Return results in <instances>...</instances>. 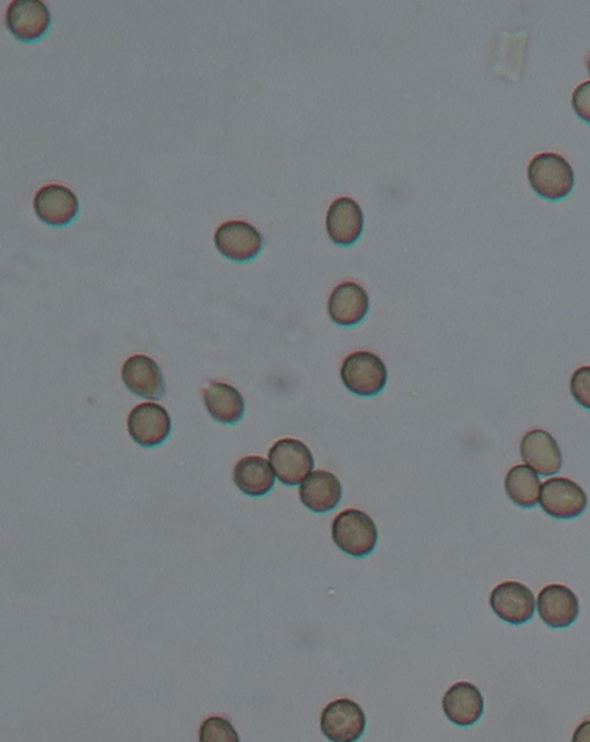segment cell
Returning a JSON list of instances; mask_svg holds the SVG:
<instances>
[{"instance_id":"1","label":"cell","mask_w":590,"mask_h":742,"mask_svg":"<svg viewBox=\"0 0 590 742\" xmlns=\"http://www.w3.org/2000/svg\"><path fill=\"white\" fill-rule=\"evenodd\" d=\"M529 180L534 192L550 201L565 199L575 188V172L570 163L555 153H543L531 160Z\"/></svg>"},{"instance_id":"2","label":"cell","mask_w":590,"mask_h":742,"mask_svg":"<svg viewBox=\"0 0 590 742\" xmlns=\"http://www.w3.org/2000/svg\"><path fill=\"white\" fill-rule=\"evenodd\" d=\"M331 531L335 546L357 559L370 554L378 540L374 520L367 513L356 508H349L337 515Z\"/></svg>"},{"instance_id":"3","label":"cell","mask_w":590,"mask_h":742,"mask_svg":"<svg viewBox=\"0 0 590 742\" xmlns=\"http://www.w3.org/2000/svg\"><path fill=\"white\" fill-rule=\"evenodd\" d=\"M341 376L352 394L373 397L382 393L386 387L388 369L381 358L366 350H359L344 360Z\"/></svg>"},{"instance_id":"4","label":"cell","mask_w":590,"mask_h":742,"mask_svg":"<svg viewBox=\"0 0 590 742\" xmlns=\"http://www.w3.org/2000/svg\"><path fill=\"white\" fill-rule=\"evenodd\" d=\"M269 460L279 480L285 486H298L310 476L314 457L309 447L298 440L284 439L269 451Z\"/></svg>"},{"instance_id":"5","label":"cell","mask_w":590,"mask_h":742,"mask_svg":"<svg viewBox=\"0 0 590 742\" xmlns=\"http://www.w3.org/2000/svg\"><path fill=\"white\" fill-rule=\"evenodd\" d=\"M364 709L350 698L332 701L321 716V730L330 741L354 742L359 740L366 730Z\"/></svg>"},{"instance_id":"6","label":"cell","mask_w":590,"mask_h":742,"mask_svg":"<svg viewBox=\"0 0 590 742\" xmlns=\"http://www.w3.org/2000/svg\"><path fill=\"white\" fill-rule=\"evenodd\" d=\"M540 503L542 510L551 517L570 520L580 517L586 511L588 499L585 490L575 481L554 478L543 483Z\"/></svg>"},{"instance_id":"7","label":"cell","mask_w":590,"mask_h":742,"mask_svg":"<svg viewBox=\"0 0 590 742\" xmlns=\"http://www.w3.org/2000/svg\"><path fill=\"white\" fill-rule=\"evenodd\" d=\"M219 252L235 262L256 259L262 251L263 239L255 226L243 220H229L220 226L215 234Z\"/></svg>"},{"instance_id":"8","label":"cell","mask_w":590,"mask_h":742,"mask_svg":"<svg viewBox=\"0 0 590 742\" xmlns=\"http://www.w3.org/2000/svg\"><path fill=\"white\" fill-rule=\"evenodd\" d=\"M491 607L503 622L522 625L534 617L535 596L529 587L520 583L507 582L492 591Z\"/></svg>"},{"instance_id":"9","label":"cell","mask_w":590,"mask_h":742,"mask_svg":"<svg viewBox=\"0 0 590 742\" xmlns=\"http://www.w3.org/2000/svg\"><path fill=\"white\" fill-rule=\"evenodd\" d=\"M128 427L134 442L144 447H154L170 436L173 421L161 405L144 403L133 408Z\"/></svg>"},{"instance_id":"10","label":"cell","mask_w":590,"mask_h":742,"mask_svg":"<svg viewBox=\"0 0 590 742\" xmlns=\"http://www.w3.org/2000/svg\"><path fill=\"white\" fill-rule=\"evenodd\" d=\"M522 460L540 476L552 477L563 466L559 444L551 434L542 429H535L523 436L520 443Z\"/></svg>"},{"instance_id":"11","label":"cell","mask_w":590,"mask_h":742,"mask_svg":"<svg viewBox=\"0 0 590 742\" xmlns=\"http://www.w3.org/2000/svg\"><path fill=\"white\" fill-rule=\"evenodd\" d=\"M7 24L16 38L32 43L48 32L51 14L39 0H15L8 10Z\"/></svg>"},{"instance_id":"12","label":"cell","mask_w":590,"mask_h":742,"mask_svg":"<svg viewBox=\"0 0 590 742\" xmlns=\"http://www.w3.org/2000/svg\"><path fill=\"white\" fill-rule=\"evenodd\" d=\"M34 210L37 217L51 226H66L79 213V200L66 185L48 184L35 195Z\"/></svg>"},{"instance_id":"13","label":"cell","mask_w":590,"mask_h":742,"mask_svg":"<svg viewBox=\"0 0 590 742\" xmlns=\"http://www.w3.org/2000/svg\"><path fill=\"white\" fill-rule=\"evenodd\" d=\"M541 620L553 629L571 626L579 615L578 596L562 585L546 586L538 597Z\"/></svg>"},{"instance_id":"14","label":"cell","mask_w":590,"mask_h":742,"mask_svg":"<svg viewBox=\"0 0 590 742\" xmlns=\"http://www.w3.org/2000/svg\"><path fill=\"white\" fill-rule=\"evenodd\" d=\"M121 378L131 393L142 398L156 400L165 393L162 370L150 357H131L122 366Z\"/></svg>"},{"instance_id":"15","label":"cell","mask_w":590,"mask_h":742,"mask_svg":"<svg viewBox=\"0 0 590 742\" xmlns=\"http://www.w3.org/2000/svg\"><path fill=\"white\" fill-rule=\"evenodd\" d=\"M445 711L451 723L461 727H472L483 715L484 699L480 690L468 682L452 685L441 701Z\"/></svg>"},{"instance_id":"16","label":"cell","mask_w":590,"mask_h":742,"mask_svg":"<svg viewBox=\"0 0 590 742\" xmlns=\"http://www.w3.org/2000/svg\"><path fill=\"white\" fill-rule=\"evenodd\" d=\"M328 309L329 315L335 324L354 326L367 316L369 297L359 284L343 283L332 291Z\"/></svg>"},{"instance_id":"17","label":"cell","mask_w":590,"mask_h":742,"mask_svg":"<svg viewBox=\"0 0 590 742\" xmlns=\"http://www.w3.org/2000/svg\"><path fill=\"white\" fill-rule=\"evenodd\" d=\"M330 239L341 246L355 243L364 231V214L361 205L349 198L337 199L327 215Z\"/></svg>"},{"instance_id":"18","label":"cell","mask_w":590,"mask_h":742,"mask_svg":"<svg viewBox=\"0 0 590 742\" xmlns=\"http://www.w3.org/2000/svg\"><path fill=\"white\" fill-rule=\"evenodd\" d=\"M303 504L315 513H327L340 505L343 498V487L334 474L327 470H316L310 474L300 487Z\"/></svg>"},{"instance_id":"19","label":"cell","mask_w":590,"mask_h":742,"mask_svg":"<svg viewBox=\"0 0 590 742\" xmlns=\"http://www.w3.org/2000/svg\"><path fill=\"white\" fill-rule=\"evenodd\" d=\"M209 415L224 424L239 422L245 415V402L239 391L226 383L210 384L203 391Z\"/></svg>"},{"instance_id":"20","label":"cell","mask_w":590,"mask_h":742,"mask_svg":"<svg viewBox=\"0 0 590 742\" xmlns=\"http://www.w3.org/2000/svg\"><path fill=\"white\" fill-rule=\"evenodd\" d=\"M234 480L241 492L250 498H262L275 486V476L269 463L258 456L245 457L238 462Z\"/></svg>"},{"instance_id":"21","label":"cell","mask_w":590,"mask_h":742,"mask_svg":"<svg viewBox=\"0 0 590 742\" xmlns=\"http://www.w3.org/2000/svg\"><path fill=\"white\" fill-rule=\"evenodd\" d=\"M504 486L509 499L520 507H534L540 502L541 480L530 466L517 465L511 468Z\"/></svg>"},{"instance_id":"22","label":"cell","mask_w":590,"mask_h":742,"mask_svg":"<svg viewBox=\"0 0 590 742\" xmlns=\"http://www.w3.org/2000/svg\"><path fill=\"white\" fill-rule=\"evenodd\" d=\"M201 742H239V735L223 717L214 716L206 718L200 729L199 734Z\"/></svg>"},{"instance_id":"23","label":"cell","mask_w":590,"mask_h":742,"mask_svg":"<svg viewBox=\"0 0 590 742\" xmlns=\"http://www.w3.org/2000/svg\"><path fill=\"white\" fill-rule=\"evenodd\" d=\"M570 390L575 400L583 408L590 409V366L581 367L575 371Z\"/></svg>"},{"instance_id":"24","label":"cell","mask_w":590,"mask_h":742,"mask_svg":"<svg viewBox=\"0 0 590 742\" xmlns=\"http://www.w3.org/2000/svg\"><path fill=\"white\" fill-rule=\"evenodd\" d=\"M575 112L583 121L590 123V81L578 86L573 95Z\"/></svg>"},{"instance_id":"25","label":"cell","mask_w":590,"mask_h":742,"mask_svg":"<svg viewBox=\"0 0 590 742\" xmlns=\"http://www.w3.org/2000/svg\"><path fill=\"white\" fill-rule=\"evenodd\" d=\"M573 741L590 742V720H585L575 732Z\"/></svg>"},{"instance_id":"26","label":"cell","mask_w":590,"mask_h":742,"mask_svg":"<svg viewBox=\"0 0 590 742\" xmlns=\"http://www.w3.org/2000/svg\"><path fill=\"white\" fill-rule=\"evenodd\" d=\"M588 71L590 73V56H589V59H588Z\"/></svg>"}]
</instances>
